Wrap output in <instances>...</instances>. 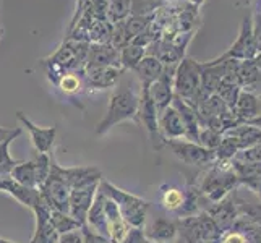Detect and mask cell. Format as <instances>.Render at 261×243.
Listing matches in <instances>:
<instances>
[{"label":"cell","instance_id":"e0dca14e","mask_svg":"<svg viewBox=\"0 0 261 243\" xmlns=\"http://www.w3.org/2000/svg\"><path fill=\"white\" fill-rule=\"evenodd\" d=\"M232 112L236 114V117H239L240 120H245V122L255 119V117L259 115L258 97L255 94H251L250 91H240Z\"/></svg>","mask_w":261,"mask_h":243},{"label":"cell","instance_id":"8fae6325","mask_svg":"<svg viewBox=\"0 0 261 243\" xmlns=\"http://www.w3.org/2000/svg\"><path fill=\"white\" fill-rule=\"evenodd\" d=\"M236 175L226 172V170L214 169L213 172L206 175L203 182V192L211 201H221L230 188L236 185Z\"/></svg>","mask_w":261,"mask_h":243},{"label":"cell","instance_id":"d6a6232c","mask_svg":"<svg viewBox=\"0 0 261 243\" xmlns=\"http://www.w3.org/2000/svg\"><path fill=\"white\" fill-rule=\"evenodd\" d=\"M253 38H255V44H256V50L261 52V16L255 21V26H253Z\"/></svg>","mask_w":261,"mask_h":243},{"label":"cell","instance_id":"2e32d148","mask_svg":"<svg viewBox=\"0 0 261 243\" xmlns=\"http://www.w3.org/2000/svg\"><path fill=\"white\" fill-rule=\"evenodd\" d=\"M86 65H112V67H120L119 50H117L111 42L89 44Z\"/></svg>","mask_w":261,"mask_h":243},{"label":"cell","instance_id":"e575fe53","mask_svg":"<svg viewBox=\"0 0 261 243\" xmlns=\"http://www.w3.org/2000/svg\"><path fill=\"white\" fill-rule=\"evenodd\" d=\"M0 243H15V241H10V240H5V238H0Z\"/></svg>","mask_w":261,"mask_h":243},{"label":"cell","instance_id":"44dd1931","mask_svg":"<svg viewBox=\"0 0 261 243\" xmlns=\"http://www.w3.org/2000/svg\"><path fill=\"white\" fill-rule=\"evenodd\" d=\"M10 178H13L15 182L20 185H24L28 188H38L36 183V167H34V160H21L10 174ZM39 190V188H38Z\"/></svg>","mask_w":261,"mask_h":243},{"label":"cell","instance_id":"ba28073f","mask_svg":"<svg viewBox=\"0 0 261 243\" xmlns=\"http://www.w3.org/2000/svg\"><path fill=\"white\" fill-rule=\"evenodd\" d=\"M177 65H164L163 73L149 86L148 96L154 104L158 115L174 101V76Z\"/></svg>","mask_w":261,"mask_h":243},{"label":"cell","instance_id":"83f0119b","mask_svg":"<svg viewBox=\"0 0 261 243\" xmlns=\"http://www.w3.org/2000/svg\"><path fill=\"white\" fill-rule=\"evenodd\" d=\"M242 157H244L247 162H250V164H259V162H261V143L245 149V152L242 154Z\"/></svg>","mask_w":261,"mask_h":243},{"label":"cell","instance_id":"836d02e7","mask_svg":"<svg viewBox=\"0 0 261 243\" xmlns=\"http://www.w3.org/2000/svg\"><path fill=\"white\" fill-rule=\"evenodd\" d=\"M203 2H204V0H190V4H192V5H195L196 8L200 7V5H201Z\"/></svg>","mask_w":261,"mask_h":243},{"label":"cell","instance_id":"30bf717a","mask_svg":"<svg viewBox=\"0 0 261 243\" xmlns=\"http://www.w3.org/2000/svg\"><path fill=\"white\" fill-rule=\"evenodd\" d=\"M16 119L30 131V137H31V141L36 151H38L39 154H49L54 148V143H56V137H57L56 125H54V127H39V125L33 123L23 112H16Z\"/></svg>","mask_w":261,"mask_h":243},{"label":"cell","instance_id":"74e56055","mask_svg":"<svg viewBox=\"0 0 261 243\" xmlns=\"http://www.w3.org/2000/svg\"><path fill=\"white\" fill-rule=\"evenodd\" d=\"M178 243H184V241H182V240H180V241H178Z\"/></svg>","mask_w":261,"mask_h":243},{"label":"cell","instance_id":"f546056e","mask_svg":"<svg viewBox=\"0 0 261 243\" xmlns=\"http://www.w3.org/2000/svg\"><path fill=\"white\" fill-rule=\"evenodd\" d=\"M122 243H148V240L145 238V233H143V229H135L130 227L127 237Z\"/></svg>","mask_w":261,"mask_h":243},{"label":"cell","instance_id":"8992f818","mask_svg":"<svg viewBox=\"0 0 261 243\" xmlns=\"http://www.w3.org/2000/svg\"><path fill=\"white\" fill-rule=\"evenodd\" d=\"M164 145L167 148L172 149L174 154L184 162L187 166H196V167H203L208 166L216 159L214 151L206 149L200 146L198 143L193 141H182V140H166Z\"/></svg>","mask_w":261,"mask_h":243},{"label":"cell","instance_id":"7402d4cb","mask_svg":"<svg viewBox=\"0 0 261 243\" xmlns=\"http://www.w3.org/2000/svg\"><path fill=\"white\" fill-rule=\"evenodd\" d=\"M50 224L54 230H56L59 235H64L68 232H75V230H82V224L75 221L68 212H62L57 209L50 211Z\"/></svg>","mask_w":261,"mask_h":243},{"label":"cell","instance_id":"ffe728a7","mask_svg":"<svg viewBox=\"0 0 261 243\" xmlns=\"http://www.w3.org/2000/svg\"><path fill=\"white\" fill-rule=\"evenodd\" d=\"M132 13V0H106V16L112 26L125 21Z\"/></svg>","mask_w":261,"mask_h":243},{"label":"cell","instance_id":"f1b7e54d","mask_svg":"<svg viewBox=\"0 0 261 243\" xmlns=\"http://www.w3.org/2000/svg\"><path fill=\"white\" fill-rule=\"evenodd\" d=\"M57 243H85V235L83 230H75V232H68L60 235Z\"/></svg>","mask_w":261,"mask_h":243},{"label":"cell","instance_id":"9a60e30c","mask_svg":"<svg viewBox=\"0 0 261 243\" xmlns=\"http://www.w3.org/2000/svg\"><path fill=\"white\" fill-rule=\"evenodd\" d=\"M0 192H5L8 195H12L16 201H20L21 204L28 206L30 209H33L36 206V203L41 200V193H39L38 188H28L24 185H20L10 177L0 180Z\"/></svg>","mask_w":261,"mask_h":243},{"label":"cell","instance_id":"d6986e66","mask_svg":"<svg viewBox=\"0 0 261 243\" xmlns=\"http://www.w3.org/2000/svg\"><path fill=\"white\" fill-rule=\"evenodd\" d=\"M261 83V70L255 60H244L239 65L237 85L245 89H253Z\"/></svg>","mask_w":261,"mask_h":243},{"label":"cell","instance_id":"484cf974","mask_svg":"<svg viewBox=\"0 0 261 243\" xmlns=\"http://www.w3.org/2000/svg\"><path fill=\"white\" fill-rule=\"evenodd\" d=\"M33 160L36 167V183H38V188H41L50 172V154H39L38 152V156Z\"/></svg>","mask_w":261,"mask_h":243},{"label":"cell","instance_id":"7c38bea8","mask_svg":"<svg viewBox=\"0 0 261 243\" xmlns=\"http://www.w3.org/2000/svg\"><path fill=\"white\" fill-rule=\"evenodd\" d=\"M158 123H159V131L163 134L164 141L166 140H182L185 138V127L182 122V117L177 112L175 107L170 104L169 107L158 115Z\"/></svg>","mask_w":261,"mask_h":243},{"label":"cell","instance_id":"8d00e7d4","mask_svg":"<svg viewBox=\"0 0 261 243\" xmlns=\"http://www.w3.org/2000/svg\"><path fill=\"white\" fill-rule=\"evenodd\" d=\"M2 34H4V28H2V24H0V38H2Z\"/></svg>","mask_w":261,"mask_h":243},{"label":"cell","instance_id":"ac0fdd59","mask_svg":"<svg viewBox=\"0 0 261 243\" xmlns=\"http://www.w3.org/2000/svg\"><path fill=\"white\" fill-rule=\"evenodd\" d=\"M49 78L57 85V88L60 89L62 93L68 94V96L82 93V89L85 86L82 71H62V73L52 75Z\"/></svg>","mask_w":261,"mask_h":243},{"label":"cell","instance_id":"277c9868","mask_svg":"<svg viewBox=\"0 0 261 243\" xmlns=\"http://www.w3.org/2000/svg\"><path fill=\"white\" fill-rule=\"evenodd\" d=\"M42 200L46 201L52 209L62 212H68L70 201V185L64 175V167H60L54 154H50V172L39 188Z\"/></svg>","mask_w":261,"mask_h":243},{"label":"cell","instance_id":"3957f363","mask_svg":"<svg viewBox=\"0 0 261 243\" xmlns=\"http://www.w3.org/2000/svg\"><path fill=\"white\" fill-rule=\"evenodd\" d=\"M102 174L96 169L93 174H89L83 180H80L70 188V201H68V214L82 224V227H86V215L91 208V204L96 198V193L101 185Z\"/></svg>","mask_w":261,"mask_h":243},{"label":"cell","instance_id":"1f68e13d","mask_svg":"<svg viewBox=\"0 0 261 243\" xmlns=\"http://www.w3.org/2000/svg\"><path fill=\"white\" fill-rule=\"evenodd\" d=\"M222 243H248V240H247V237L244 235V233L232 232V233H229V235L224 237Z\"/></svg>","mask_w":261,"mask_h":243},{"label":"cell","instance_id":"5b68a950","mask_svg":"<svg viewBox=\"0 0 261 243\" xmlns=\"http://www.w3.org/2000/svg\"><path fill=\"white\" fill-rule=\"evenodd\" d=\"M200 76L201 65L192 59H182L175 68L174 96L196 107L198 97H200Z\"/></svg>","mask_w":261,"mask_h":243},{"label":"cell","instance_id":"d4e9b609","mask_svg":"<svg viewBox=\"0 0 261 243\" xmlns=\"http://www.w3.org/2000/svg\"><path fill=\"white\" fill-rule=\"evenodd\" d=\"M163 206L167 211H175L178 212L182 209L184 201H185V193L178 188H167V190L163 193Z\"/></svg>","mask_w":261,"mask_h":243},{"label":"cell","instance_id":"52a82bcc","mask_svg":"<svg viewBox=\"0 0 261 243\" xmlns=\"http://www.w3.org/2000/svg\"><path fill=\"white\" fill-rule=\"evenodd\" d=\"M125 73L122 67H112V65H85L82 76L85 81V86L96 91L102 89L115 88L119 83L120 76Z\"/></svg>","mask_w":261,"mask_h":243},{"label":"cell","instance_id":"6da1fadb","mask_svg":"<svg viewBox=\"0 0 261 243\" xmlns=\"http://www.w3.org/2000/svg\"><path fill=\"white\" fill-rule=\"evenodd\" d=\"M140 97H141V86L138 83V79L128 75H122L109 97V105H107V112L104 115V119L96 127L97 137H102V134H106L120 122L125 120L138 122Z\"/></svg>","mask_w":261,"mask_h":243},{"label":"cell","instance_id":"5bb4252c","mask_svg":"<svg viewBox=\"0 0 261 243\" xmlns=\"http://www.w3.org/2000/svg\"><path fill=\"white\" fill-rule=\"evenodd\" d=\"M177 226L169 219L156 218L143 229L145 238L149 243H170L177 237Z\"/></svg>","mask_w":261,"mask_h":243},{"label":"cell","instance_id":"cb8c5ba5","mask_svg":"<svg viewBox=\"0 0 261 243\" xmlns=\"http://www.w3.org/2000/svg\"><path fill=\"white\" fill-rule=\"evenodd\" d=\"M16 137L8 138L7 141L0 143V180L10 177L12 170L20 164L21 160H16L10 156V145Z\"/></svg>","mask_w":261,"mask_h":243},{"label":"cell","instance_id":"d590c367","mask_svg":"<svg viewBox=\"0 0 261 243\" xmlns=\"http://www.w3.org/2000/svg\"><path fill=\"white\" fill-rule=\"evenodd\" d=\"M200 243H218L216 240H204V241H200Z\"/></svg>","mask_w":261,"mask_h":243},{"label":"cell","instance_id":"4316f807","mask_svg":"<svg viewBox=\"0 0 261 243\" xmlns=\"http://www.w3.org/2000/svg\"><path fill=\"white\" fill-rule=\"evenodd\" d=\"M221 140H222L221 133L213 130V128H204V130L201 128L200 134H198V145L206 148V149H211V151H214L219 146Z\"/></svg>","mask_w":261,"mask_h":243},{"label":"cell","instance_id":"9c48e42d","mask_svg":"<svg viewBox=\"0 0 261 243\" xmlns=\"http://www.w3.org/2000/svg\"><path fill=\"white\" fill-rule=\"evenodd\" d=\"M256 53L258 50H256V44L253 38V23H251V18L248 16L244 20V23H242V30H240V36L237 42L230 47L229 52H226L218 60H227V59L253 60Z\"/></svg>","mask_w":261,"mask_h":243},{"label":"cell","instance_id":"7a4b0ae2","mask_svg":"<svg viewBox=\"0 0 261 243\" xmlns=\"http://www.w3.org/2000/svg\"><path fill=\"white\" fill-rule=\"evenodd\" d=\"M99 190H101L106 196H109L112 201H115V204L119 206L122 218L125 219V222H127L130 227H135V229L145 227L146 212L149 209V201L125 192L122 188H117L115 185H112L111 182H107L104 178L101 180Z\"/></svg>","mask_w":261,"mask_h":243},{"label":"cell","instance_id":"4dcf8cb0","mask_svg":"<svg viewBox=\"0 0 261 243\" xmlns=\"http://www.w3.org/2000/svg\"><path fill=\"white\" fill-rule=\"evenodd\" d=\"M21 134V128H5V127H0V143L7 141L8 138L12 137H20Z\"/></svg>","mask_w":261,"mask_h":243},{"label":"cell","instance_id":"4fadbf2b","mask_svg":"<svg viewBox=\"0 0 261 243\" xmlns=\"http://www.w3.org/2000/svg\"><path fill=\"white\" fill-rule=\"evenodd\" d=\"M163 70H164V64L159 59L152 56H145L137 64V67L130 71H133L135 78L138 79L141 91H148L149 86L159 78L161 73H163Z\"/></svg>","mask_w":261,"mask_h":243},{"label":"cell","instance_id":"603a6c76","mask_svg":"<svg viewBox=\"0 0 261 243\" xmlns=\"http://www.w3.org/2000/svg\"><path fill=\"white\" fill-rule=\"evenodd\" d=\"M146 56V49L145 47H140L137 44H127L125 47H122L119 50V59H120V67L125 71H130L137 67L138 62Z\"/></svg>","mask_w":261,"mask_h":243}]
</instances>
